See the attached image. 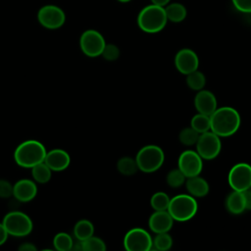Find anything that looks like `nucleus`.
<instances>
[{
	"label": "nucleus",
	"mask_w": 251,
	"mask_h": 251,
	"mask_svg": "<svg viewBox=\"0 0 251 251\" xmlns=\"http://www.w3.org/2000/svg\"><path fill=\"white\" fill-rule=\"evenodd\" d=\"M239 113L231 107L217 108L210 115V130L220 137H227L234 134L240 126Z\"/></svg>",
	"instance_id": "nucleus-1"
},
{
	"label": "nucleus",
	"mask_w": 251,
	"mask_h": 251,
	"mask_svg": "<svg viewBox=\"0 0 251 251\" xmlns=\"http://www.w3.org/2000/svg\"><path fill=\"white\" fill-rule=\"evenodd\" d=\"M46 152L45 146L40 141L28 139L23 141L16 147L14 160L18 166L31 169L33 166L44 162Z\"/></svg>",
	"instance_id": "nucleus-2"
},
{
	"label": "nucleus",
	"mask_w": 251,
	"mask_h": 251,
	"mask_svg": "<svg viewBox=\"0 0 251 251\" xmlns=\"http://www.w3.org/2000/svg\"><path fill=\"white\" fill-rule=\"evenodd\" d=\"M167 16L164 7L154 4L144 7L137 16V25L141 30L147 33L161 31L167 25Z\"/></svg>",
	"instance_id": "nucleus-3"
},
{
	"label": "nucleus",
	"mask_w": 251,
	"mask_h": 251,
	"mask_svg": "<svg viewBox=\"0 0 251 251\" xmlns=\"http://www.w3.org/2000/svg\"><path fill=\"white\" fill-rule=\"evenodd\" d=\"M198 209L195 197L190 194H177L171 198L168 212L176 222H186L191 220Z\"/></svg>",
	"instance_id": "nucleus-4"
},
{
	"label": "nucleus",
	"mask_w": 251,
	"mask_h": 251,
	"mask_svg": "<svg viewBox=\"0 0 251 251\" xmlns=\"http://www.w3.org/2000/svg\"><path fill=\"white\" fill-rule=\"evenodd\" d=\"M135 161L139 171L148 174L154 173L162 167L165 161V154L161 147L150 144L142 147L137 152Z\"/></svg>",
	"instance_id": "nucleus-5"
},
{
	"label": "nucleus",
	"mask_w": 251,
	"mask_h": 251,
	"mask_svg": "<svg viewBox=\"0 0 251 251\" xmlns=\"http://www.w3.org/2000/svg\"><path fill=\"white\" fill-rule=\"evenodd\" d=\"M2 224L8 234L15 237L26 236L33 228V223L30 217L24 212L16 210L6 214L3 218Z\"/></svg>",
	"instance_id": "nucleus-6"
},
{
	"label": "nucleus",
	"mask_w": 251,
	"mask_h": 251,
	"mask_svg": "<svg viewBox=\"0 0 251 251\" xmlns=\"http://www.w3.org/2000/svg\"><path fill=\"white\" fill-rule=\"evenodd\" d=\"M195 145L196 152L204 160H213L217 158L222 149L220 136L211 130L200 133Z\"/></svg>",
	"instance_id": "nucleus-7"
},
{
	"label": "nucleus",
	"mask_w": 251,
	"mask_h": 251,
	"mask_svg": "<svg viewBox=\"0 0 251 251\" xmlns=\"http://www.w3.org/2000/svg\"><path fill=\"white\" fill-rule=\"evenodd\" d=\"M106 45L103 35L95 29H87L83 31L79 38V47L82 53L90 58L101 56Z\"/></svg>",
	"instance_id": "nucleus-8"
},
{
	"label": "nucleus",
	"mask_w": 251,
	"mask_h": 251,
	"mask_svg": "<svg viewBox=\"0 0 251 251\" xmlns=\"http://www.w3.org/2000/svg\"><path fill=\"white\" fill-rule=\"evenodd\" d=\"M152 237L145 229L134 227L124 237V247L127 251H149L152 249Z\"/></svg>",
	"instance_id": "nucleus-9"
},
{
	"label": "nucleus",
	"mask_w": 251,
	"mask_h": 251,
	"mask_svg": "<svg viewBox=\"0 0 251 251\" xmlns=\"http://www.w3.org/2000/svg\"><path fill=\"white\" fill-rule=\"evenodd\" d=\"M227 181L232 190L245 191L251 188V166L247 163L234 165L227 176Z\"/></svg>",
	"instance_id": "nucleus-10"
},
{
	"label": "nucleus",
	"mask_w": 251,
	"mask_h": 251,
	"mask_svg": "<svg viewBox=\"0 0 251 251\" xmlns=\"http://www.w3.org/2000/svg\"><path fill=\"white\" fill-rule=\"evenodd\" d=\"M38 23L45 28L57 29L66 22L65 12L56 5H45L37 12Z\"/></svg>",
	"instance_id": "nucleus-11"
},
{
	"label": "nucleus",
	"mask_w": 251,
	"mask_h": 251,
	"mask_svg": "<svg viewBox=\"0 0 251 251\" xmlns=\"http://www.w3.org/2000/svg\"><path fill=\"white\" fill-rule=\"evenodd\" d=\"M177 168L185 177L198 176L203 169V159L196 151L185 150L178 157Z\"/></svg>",
	"instance_id": "nucleus-12"
},
{
	"label": "nucleus",
	"mask_w": 251,
	"mask_h": 251,
	"mask_svg": "<svg viewBox=\"0 0 251 251\" xmlns=\"http://www.w3.org/2000/svg\"><path fill=\"white\" fill-rule=\"evenodd\" d=\"M175 66L180 74L186 75L198 70V56L193 50L189 48L180 49L175 56Z\"/></svg>",
	"instance_id": "nucleus-13"
},
{
	"label": "nucleus",
	"mask_w": 251,
	"mask_h": 251,
	"mask_svg": "<svg viewBox=\"0 0 251 251\" xmlns=\"http://www.w3.org/2000/svg\"><path fill=\"white\" fill-rule=\"evenodd\" d=\"M44 163L52 170V172H62L70 166L71 156L64 149H51L46 152Z\"/></svg>",
	"instance_id": "nucleus-14"
},
{
	"label": "nucleus",
	"mask_w": 251,
	"mask_h": 251,
	"mask_svg": "<svg viewBox=\"0 0 251 251\" xmlns=\"http://www.w3.org/2000/svg\"><path fill=\"white\" fill-rule=\"evenodd\" d=\"M37 194V186L34 180L23 178L13 184V196L19 202H29Z\"/></svg>",
	"instance_id": "nucleus-15"
},
{
	"label": "nucleus",
	"mask_w": 251,
	"mask_h": 251,
	"mask_svg": "<svg viewBox=\"0 0 251 251\" xmlns=\"http://www.w3.org/2000/svg\"><path fill=\"white\" fill-rule=\"evenodd\" d=\"M194 106L198 113L210 116L218 108L216 96L209 90L201 89L194 97Z\"/></svg>",
	"instance_id": "nucleus-16"
},
{
	"label": "nucleus",
	"mask_w": 251,
	"mask_h": 251,
	"mask_svg": "<svg viewBox=\"0 0 251 251\" xmlns=\"http://www.w3.org/2000/svg\"><path fill=\"white\" fill-rule=\"evenodd\" d=\"M174 225V219L170 213L166 211H155L149 218L148 226L154 233L168 232Z\"/></svg>",
	"instance_id": "nucleus-17"
},
{
	"label": "nucleus",
	"mask_w": 251,
	"mask_h": 251,
	"mask_svg": "<svg viewBox=\"0 0 251 251\" xmlns=\"http://www.w3.org/2000/svg\"><path fill=\"white\" fill-rule=\"evenodd\" d=\"M185 187L188 193L197 198H201L206 196L209 193V183L207 180L203 177H201L199 175L195 176L186 177L185 180Z\"/></svg>",
	"instance_id": "nucleus-18"
},
{
	"label": "nucleus",
	"mask_w": 251,
	"mask_h": 251,
	"mask_svg": "<svg viewBox=\"0 0 251 251\" xmlns=\"http://www.w3.org/2000/svg\"><path fill=\"white\" fill-rule=\"evenodd\" d=\"M226 210L233 215H239L246 211L243 192L232 190L226 199Z\"/></svg>",
	"instance_id": "nucleus-19"
},
{
	"label": "nucleus",
	"mask_w": 251,
	"mask_h": 251,
	"mask_svg": "<svg viewBox=\"0 0 251 251\" xmlns=\"http://www.w3.org/2000/svg\"><path fill=\"white\" fill-rule=\"evenodd\" d=\"M164 9L167 20L172 23H180L186 18V8L180 3H169Z\"/></svg>",
	"instance_id": "nucleus-20"
},
{
	"label": "nucleus",
	"mask_w": 251,
	"mask_h": 251,
	"mask_svg": "<svg viewBox=\"0 0 251 251\" xmlns=\"http://www.w3.org/2000/svg\"><path fill=\"white\" fill-rule=\"evenodd\" d=\"M94 234L93 224L86 219L79 220L74 226V235L76 240L83 241Z\"/></svg>",
	"instance_id": "nucleus-21"
},
{
	"label": "nucleus",
	"mask_w": 251,
	"mask_h": 251,
	"mask_svg": "<svg viewBox=\"0 0 251 251\" xmlns=\"http://www.w3.org/2000/svg\"><path fill=\"white\" fill-rule=\"evenodd\" d=\"M31 176L36 183H47L52 176V170L42 162L31 168Z\"/></svg>",
	"instance_id": "nucleus-22"
},
{
	"label": "nucleus",
	"mask_w": 251,
	"mask_h": 251,
	"mask_svg": "<svg viewBox=\"0 0 251 251\" xmlns=\"http://www.w3.org/2000/svg\"><path fill=\"white\" fill-rule=\"evenodd\" d=\"M187 86L195 91H199L204 88L206 84V77L204 74L198 70L186 75Z\"/></svg>",
	"instance_id": "nucleus-23"
},
{
	"label": "nucleus",
	"mask_w": 251,
	"mask_h": 251,
	"mask_svg": "<svg viewBox=\"0 0 251 251\" xmlns=\"http://www.w3.org/2000/svg\"><path fill=\"white\" fill-rule=\"evenodd\" d=\"M117 169L119 173H121L124 176H132L137 172L138 167L135 159L126 156L119 159L117 163Z\"/></svg>",
	"instance_id": "nucleus-24"
},
{
	"label": "nucleus",
	"mask_w": 251,
	"mask_h": 251,
	"mask_svg": "<svg viewBox=\"0 0 251 251\" xmlns=\"http://www.w3.org/2000/svg\"><path fill=\"white\" fill-rule=\"evenodd\" d=\"M171 198L166 192L158 191L151 196L150 206L154 211H166L168 210Z\"/></svg>",
	"instance_id": "nucleus-25"
},
{
	"label": "nucleus",
	"mask_w": 251,
	"mask_h": 251,
	"mask_svg": "<svg viewBox=\"0 0 251 251\" xmlns=\"http://www.w3.org/2000/svg\"><path fill=\"white\" fill-rule=\"evenodd\" d=\"M73 244V237L67 232H58L53 238V246L58 251H70Z\"/></svg>",
	"instance_id": "nucleus-26"
},
{
	"label": "nucleus",
	"mask_w": 251,
	"mask_h": 251,
	"mask_svg": "<svg viewBox=\"0 0 251 251\" xmlns=\"http://www.w3.org/2000/svg\"><path fill=\"white\" fill-rule=\"evenodd\" d=\"M190 126L198 133H203L210 130V116L197 113L191 119Z\"/></svg>",
	"instance_id": "nucleus-27"
},
{
	"label": "nucleus",
	"mask_w": 251,
	"mask_h": 251,
	"mask_svg": "<svg viewBox=\"0 0 251 251\" xmlns=\"http://www.w3.org/2000/svg\"><path fill=\"white\" fill-rule=\"evenodd\" d=\"M152 241V248L154 247V249L159 251H167L173 245V238L168 232L156 233Z\"/></svg>",
	"instance_id": "nucleus-28"
},
{
	"label": "nucleus",
	"mask_w": 251,
	"mask_h": 251,
	"mask_svg": "<svg viewBox=\"0 0 251 251\" xmlns=\"http://www.w3.org/2000/svg\"><path fill=\"white\" fill-rule=\"evenodd\" d=\"M199 134L195 129L190 127H184L180 130L178 134V139L180 143L184 146H192L196 144L197 139L199 137Z\"/></svg>",
	"instance_id": "nucleus-29"
},
{
	"label": "nucleus",
	"mask_w": 251,
	"mask_h": 251,
	"mask_svg": "<svg viewBox=\"0 0 251 251\" xmlns=\"http://www.w3.org/2000/svg\"><path fill=\"white\" fill-rule=\"evenodd\" d=\"M166 180H167L168 185L171 186L172 188H178L182 184H184L186 177L181 173V171L177 168V169H174L171 172H169V174L167 175Z\"/></svg>",
	"instance_id": "nucleus-30"
},
{
	"label": "nucleus",
	"mask_w": 251,
	"mask_h": 251,
	"mask_svg": "<svg viewBox=\"0 0 251 251\" xmlns=\"http://www.w3.org/2000/svg\"><path fill=\"white\" fill-rule=\"evenodd\" d=\"M82 248L83 251H105L107 247L100 237L92 235L82 241Z\"/></svg>",
	"instance_id": "nucleus-31"
},
{
	"label": "nucleus",
	"mask_w": 251,
	"mask_h": 251,
	"mask_svg": "<svg viewBox=\"0 0 251 251\" xmlns=\"http://www.w3.org/2000/svg\"><path fill=\"white\" fill-rule=\"evenodd\" d=\"M101 56L107 61H116L120 57V49L115 44H106Z\"/></svg>",
	"instance_id": "nucleus-32"
},
{
	"label": "nucleus",
	"mask_w": 251,
	"mask_h": 251,
	"mask_svg": "<svg viewBox=\"0 0 251 251\" xmlns=\"http://www.w3.org/2000/svg\"><path fill=\"white\" fill-rule=\"evenodd\" d=\"M11 196H13V184L6 179H0V198L7 199Z\"/></svg>",
	"instance_id": "nucleus-33"
},
{
	"label": "nucleus",
	"mask_w": 251,
	"mask_h": 251,
	"mask_svg": "<svg viewBox=\"0 0 251 251\" xmlns=\"http://www.w3.org/2000/svg\"><path fill=\"white\" fill-rule=\"evenodd\" d=\"M233 6L242 13H251V0H231Z\"/></svg>",
	"instance_id": "nucleus-34"
},
{
	"label": "nucleus",
	"mask_w": 251,
	"mask_h": 251,
	"mask_svg": "<svg viewBox=\"0 0 251 251\" xmlns=\"http://www.w3.org/2000/svg\"><path fill=\"white\" fill-rule=\"evenodd\" d=\"M242 192L245 199V208L247 211H251V188Z\"/></svg>",
	"instance_id": "nucleus-35"
},
{
	"label": "nucleus",
	"mask_w": 251,
	"mask_h": 251,
	"mask_svg": "<svg viewBox=\"0 0 251 251\" xmlns=\"http://www.w3.org/2000/svg\"><path fill=\"white\" fill-rule=\"evenodd\" d=\"M18 249L20 251H36V246L31 242H25L22 243Z\"/></svg>",
	"instance_id": "nucleus-36"
},
{
	"label": "nucleus",
	"mask_w": 251,
	"mask_h": 251,
	"mask_svg": "<svg viewBox=\"0 0 251 251\" xmlns=\"http://www.w3.org/2000/svg\"><path fill=\"white\" fill-rule=\"evenodd\" d=\"M8 236H9V234H8L5 226H3L2 223H0V246L6 242Z\"/></svg>",
	"instance_id": "nucleus-37"
},
{
	"label": "nucleus",
	"mask_w": 251,
	"mask_h": 251,
	"mask_svg": "<svg viewBox=\"0 0 251 251\" xmlns=\"http://www.w3.org/2000/svg\"><path fill=\"white\" fill-rule=\"evenodd\" d=\"M171 0H151L152 4L157 5V6H161V7H165L166 5H168L170 3Z\"/></svg>",
	"instance_id": "nucleus-38"
},
{
	"label": "nucleus",
	"mask_w": 251,
	"mask_h": 251,
	"mask_svg": "<svg viewBox=\"0 0 251 251\" xmlns=\"http://www.w3.org/2000/svg\"><path fill=\"white\" fill-rule=\"evenodd\" d=\"M119 2H122V3H126V2H129L130 0H118Z\"/></svg>",
	"instance_id": "nucleus-39"
}]
</instances>
